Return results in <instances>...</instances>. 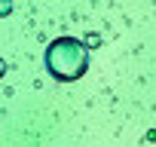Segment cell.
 Segmentation results:
<instances>
[{
  "mask_svg": "<svg viewBox=\"0 0 156 147\" xmlns=\"http://www.w3.org/2000/svg\"><path fill=\"white\" fill-rule=\"evenodd\" d=\"M98 43H101L98 34H86V46H98Z\"/></svg>",
  "mask_w": 156,
  "mask_h": 147,
  "instance_id": "2",
  "label": "cell"
},
{
  "mask_svg": "<svg viewBox=\"0 0 156 147\" xmlns=\"http://www.w3.org/2000/svg\"><path fill=\"white\" fill-rule=\"evenodd\" d=\"M46 70L58 83H73L89 70V46L76 37H55L46 46Z\"/></svg>",
  "mask_w": 156,
  "mask_h": 147,
  "instance_id": "1",
  "label": "cell"
}]
</instances>
